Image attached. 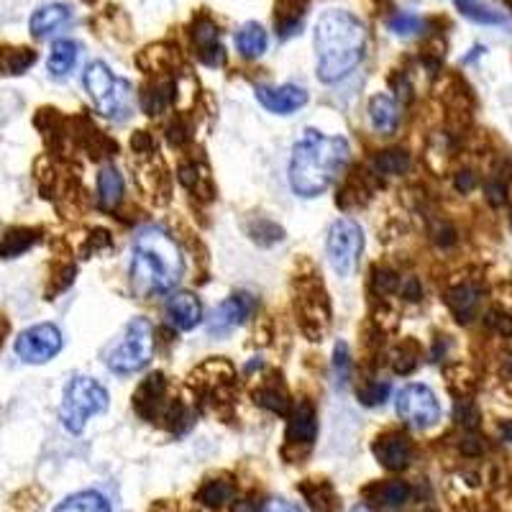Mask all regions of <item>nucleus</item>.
Segmentation results:
<instances>
[{
    "label": "nucleus",
    "mask_w": 512,
    "mask_h": 512,
    "mask_svg": "<svg viewBox=\"0 0 512 512\" xmlns=\"http://www.w3.org/2000/svg\"><path fill=\"white\" fill-rule=\"evenodd\" d=\"M367 49V29L359 18L341 8H328L315 26L320 82H338L359 67Z\"/></svg>",
    "instance_id": "f257e3e1"
},
{
    "label": "nucleus",
    "mask_w": 512,
    "mask_h": 512,
    "mask_svg": "<svg viewBox=\"0 0 512 512\" xmlns=\"http://www.w3.org/2000/svg\"><path fill=\"white\" fill-rule=\"evenodd\" d=\"M349 162V141L308 128L292 149L290 187L300 198H315L333 185Z\"/></svg>",
    "instance_id": "f03ea898"
},
{
    "label": "nucleus",
    "mask_w": 512,
    "mask_h": 512,
    "mask_svg": "<svg viewBox=\"0 0 512 512\" xmlns=\"http://www.w3.org/2000/svg\"><path fill=\"white\" fill-rule=\"evenodd\" d=\"M182 254L177 241L157 226L136 233L131 246V287L136 295L154 297L172 292L182 280Z\"/></svg>",
    "instance_id": "7ed1b4c3"
},
{
    "label": "nucleus",
    "mask_w": 512,
    "mask_h": 512,
    "mask_svg": "<svg viewBox=\"0 0 512 512\" xmlns=\"http://www.w3.org/2000/svg\"><path fill=\"white\" fill-rule=\"evenodd\" d=\"M82 82H85V90L93 98L95 108L103 116L116 118V121H123V118L131 116V111H134V90H131V82L113 75L108 64L90 62L85 75H82Z\"/></svg>",
    "instance_id": "20e7f679"
},
{
    "label": "nucleus",
    "mask_w": 512,
    "mask_h": 512,
    "mask_svg": "<svg viewBox=\"0 0 512 512\" xmlns=\"http://www.w3.org/2000/svg\"><path fill=\"white\" fill-rule=\"evenodd\" d=\"M154 354V326L146 318L128 320L118 341L105 349V364L116 374H134L144 369Z\"/></svg>",
    "instance_id": "39448f33"
},
{
    "label": "nucleus",
    "mask_w": 512,
    "mask_h": 512,
    "mask_svg": "<svg viewBox=\"0 0 512 512\" xmlns=\"http://www.w3.org/2000/svg\"><path fill=\"white\" fill-rule=\"evenodd\" d=\"M108 408V392L100 382L90 377H72L64 387L59 420L70 433H82L88 418L105 413Z\"/></svg>",
    "instance_id": "423d86ee"
},
{
    "label": "nucleus",
    "mask_w": 512,
    "mask_h": 512,
    "mask_svg": "<svg viewBox=\"0 0 512 512\" xmlns=\"http://www.w3.org/2000/svg\"><path fill=\"white\" fill-rule=\"evenodd\" d=\"M361 249H364V231H361V226L356 221H351V218H338L328 228L326 254L338 277H351L354 274Z\"/></svg>",
    "instance_id": "0eeeda50"
},
{
    "label": "nucleus",
    "mask_w": 512,
    "mask_h": 512,
    "mask_svg": "<svg viewBox=\"0 0 512 512\" xmlns=\"http://www.w3.org/2000/svg\"><path fill=\"white\" fill-rule=\"evenodd\" d=\"M397 415L413 428H431L441 418V405L425 384H408L397 392Z\"/></svg>",
    "instance_id": "6e6552de"
},
{
    "label": "nucleus",
    "mask_w": 512,
    "mask_h": 512,
    "mask_svg": "<svg viewBox=\"0 0 512 512\" xmlns=\"http://www.w3.org/2000/svg\"><path fill=\"white\" fill-rule=\"evenodd\" d=\"M59 351H62V331L54 323L31 326L16 338V354L26 364H47Z\"/></svg>",
    "instance_id": "1a4fd4ad"
},
{
    "label": "nucleus",
    "mask_w": 512,
    "mask_h": 512,
    "mask_svg": "<svg viewBox=\"0 0 512 512\" xmlns=\"http://www.w3.org/2000/svg\"><path fill=\"white\" fill-rule=\"evenodd\" d=\"M192 44H195V54L208 67H221L226 62V49L221 44V29L210 16L195 18L192 24Z\"/></svg>",
    "instance_id": "9d476101"
},
{
    "label": "nucleus",
    "mask_w": 512,
    "mask_h": 512,
    "mask_svg": "<svg viewBox=\"0 0 512 512\" xmlns=\"http://www.w3.org/2000/svg\"><path fill=\"white\" fill-rule=\"evenodd\" d=\"M256 100L267 108L269 113H280V116H290V113L300 111L308 103V93L297 85H280V88H267L259 85L256 88Z\"/></svg>",
    "instance_id": "9b49d317"
},
{
    "label": "nucleus",
    "mask_w": 512,
    "mask_h": 512,
    "mask_svg": "<svg viewBox=\"0 0 512 512\" xmlns=\"http://www.w3.org/2000/svg\"><path fill=\"white\" fill-rule=\"evenodd\" d=\"M251 313V297L249 295H231L223 300L208 320V333L210 336H226L233 328L244 323L246 315Z\"/></svg>",
    "instance_id": "f8f14e48"
},
{
    "label": "nucleus",
    "mask_w": 512,
    "mask_h": 512,
    "mask_svg": "<svg viewBox=\"0 0 512 512\" xmlns=\"http://www.w3.org/2000/svg\"><path fill=\"white\" fill-rule=\"evenodd\" d=\"M374 456H377V461L384 469L400 472V469H405L410 464L413 446H410V438L402 436V433H384L374 443Z\"/></svg>",
    "instance_id": "ddd939ff"
},
{
    "label": "nucleus",
    "mask_w": 512,
    "mask_h": 512,
    "mask_svg": "<svg viewBox=\"0 0 512 512\" xmlns=\"http://www.w3.org/2000/svg\"><path fill=\"white\" fill-rule=\"evenodd\" d=\"M167 318L177 331H190L203 320V303L192 292H175L167 300Z\"/></svg>",
    "instance_id": "4468645a"
},
{
    "label": "nucleus",
    "mask_w": 512,
    "mask_h": 512,
    "mask_svg": "<svg viewBox=\"0 0 512 512\" xmlns=\"http://www.w3.org/2000/svg\"><path fill=\"white\" fill-rule=\"evenodd\" d=\"M318 436V420H315V408L310 402H300L295 413L290 415L287 425V443L290 446H310Z\"/></svg>",
    "instance_id": "2eb2a0df"
},
{
    "label": "nucleus",
    "mask_w": 512,
    "mask_h": 512,
    "mask_svg": "<svg viewBox=\"0 0 512 512\" xmlns=\"http://www.w3.org/2000/svg\"><path fill=\"white\" fill-rule=\"evenodd\" d=\"M70 18H72L70 6H64V3H49V6L36 8L34 16L29 18V29L36 39H44V36L62 29Z\"/></svg>",
    "instance_id": "dca6fc26"
},
{
    "label": "nucleus",
    "mask_w": 512,
    "mask_h": 512,
    "mask_svg": "<svg viewBox=\"0 0 512 512\" xmlns=\"http://www.w3.org/2000/svg\"><path fill=\"white\" fill-rule=\"evenodd\" d=\"M164 400V377L162 374H152L139 387V392L134 395V408L139 410V415H144L146 420L157 418V410Z\"/></svg>",
    "instance_id": "f3484780"
},
{
    "label": "nucleus",
    "mask_w": 512,
    "mask_h": 512,
    "mask_svg": "<svg viewBox=\"0 0 512 512\" xmlns=\"http://www.w3.org/2000/svg\"><path fill=\"white\" fill-rule=\"evenodd\" d=\"M77 57H80V44L72 39H59L54 41L52 52H49V75L57 77V80H64L70 75L72 67L77 64Z\"/></svg>",
    "instance_id": "a211bd4d"
},
{
    "label": "nucleus",
    "mask_w": 512,
    "mask_h": 512,
    "mask_svg": "<svg viewBox=\"0 0 512 512\" xmlns=\"http://www.w3.org/2000/svg\"><path fill=\"white\" fill-rule=\"evenodd\" d=\"M308 8V0H277V13H274V24L277 34L285 39L292 36L297 29H303V16Z\"/></svg>",
    "instance_id": "6ab92c4d"
},
{
    "label": "nucleus",
    "mask_w": 512,
    "mask_h": 512,
    "mask_svg": "<svg viewBox=\"0 0 512 512\" xmlns=\"http://www.w3.org/2000/svg\"><path fill=\"white\" fill-rule=\"evenodd\" d=\"M267 47H269L267 31H264L262 24H256V21L244 24L239 29V34H236V49H239L241 57L246 59L262 57V54L267 52Z\"/></svg>",
    "instance_id": "aec40b11"
},
{
    "label": "nucleus",
    "mask_w": 512,
    "mask_h": 512,
    "mask_svg": "<svg viewBox=\"0 0 512 512\" xmlns=\"http://www.w3.org/2000/svg\"><path fill=\"white\" fill-rule=\"evenodd\" d=\"M369 121L379 134H392L397 128V121H400L395 100L390 95H374L372 103H369Z\"/></svg>",
    "instance_id": "412c9836"
},
{
    "label": "nucleus",
    "mask_w": 512,
    "mask_h": 512,
    "mask_svg": "<svg viewBox=\"0 0 512 512\" xmlns=\"http://www.w3.org/2000/svg\"><path fill=\"white\" fill-rule=\"evenodd\" d=\"M479 303H482V292L474 285H461L448 292V308L454 310L461 323H469L477 315Z\"/></svg>",
    "instance_id": "4be33fe9"
},
{
    "label": "nucleus",
    "mask_w": 512,
    "mask_h": 512,
    "mask_svg": "<svg viewBox=\"0 0 512 512\" xmlns=\"http://www.w3.org/2000/svg\"><path fill=\"white\" fill-rule=\"evenodd\" d=\"M123 200V177L116 167H105L98 175V203L103 210H116Z\"/></svg>",
    "instance_id": "5701e85b"
},
{
    "label": "nucleus",
    "mask_w": 512,
    "mask_h": 512,
    "mask_svg": "<svg viewBox=\"0 0 512 512\" xmlns=\"http://www.w3.org/2000/svg\"><path fill=\"white\" fill-rule=\"evenodd\" d=\"M300 492H303V497L308 500V505L313 507V512H336L338 510V497L326 479H308V482L300 487Z\"/></svg>",
    "instance_id": "b1692460"
},
{
    "label": "nucleus",
    "mask_w": 512,
    "mask_h": 512,
    "mask_svg": "<svg viewBox=\"0 0 512 512\" xmlns=\"http://www.w3.org/2000/svg\"><path fill=\"white\" fill-rule=\"evenodd\" d=\"M36 241H39V228H26V226L11 228V231L0 239V256H3V259L21 256L24 251H29Z\"/></svg>",
    "instance_id": "393cba45"
},
{
    "label": "nucleus",
    "mask_w": 512,
    "mask_h": 512,
    "mask_svg": "<svg viewBox=\"0 0 512 512\" xmlns=\"http://www.w3.org/2000/svg\"><path fill=\"white\" fill-rule=\"evenodd\" d=\"M34 62H36L34 49L0 44V72H3V75H24Z\"/></svg>",
    "instance_id": "a878e982"
},
{
    "label": "nucleus",
    "mask_w": 512,
    "mask_h": 512,
    "mask_svg": "<svg viewBox=\"0 0 512 512\" xmlns=\"http://www.w3.org/2000/svg\"><path fill=\"white\" fill-rule=\"evenodd\" d=\"M54 512H111V505H108V500L100 492L85 489V492L67 497Z\"/></svg>",
    "instance_id": "bb28decb"
},
{
    "label": "nucleus",
    "mask_w": 512,
    "mask_h": 512,
    "mask_svg": "<svg viewBox=\"0 0 512 512\" xmlns=\"http://www.w3.org/2000/svg\"><path fill=\"white\" fill-rule=\"evenodd\" d=\"M454 3L466 18H472V21H477V24H487V26L505 24V16L497 13L495 8H489L487 3H482V0H454Z\"/></svg>",
    "instance_id": "cd10ccee"
},
{
    "label": "nucleus",
    "mask_w": 512,
    "mask_h": 512,
    "mask_svg": "<svg viewBox=\"0 0 512 512\" xmlns=\"http://www.w3.org/2000/svg\"><path fill=\"white\" fill-rule=\"evenodd\" d=\"M231 497H233V484L223 482V479H210V482H205V487L200 489V500H203V505L208 507L226 505Z\"/></svg>",
    "instance_id": "c85d7f7f"
},
{
    "label": "nucleus",
    "mask_w": 512,
    "mask_h": 512,
    "mask_svg": "<svg viewBox=\"0 0 512 512\" xmlns=\"http://www.w3.org/2000/svg\"><path fill=\"white\" fill-rule=\"evenodd\" d=\"M410 159L405 152H384L374 159V172L377 175H402L408 169Z\"/></svg>",
    "instance_id": "c756f323"
},
{
    "label": "nucleus",
    "mask_w": 512,
    "mask_h": 512,
    "mask_svg": "<svg viewBox=\"0 0 512 512\" xmlns=\"http://www.w3.org/2000/svg\"><path fill=\"white\" fill-rule=\"evenodd\" d=\"M256 402H259L262 408L272 410V413L277 415H287V410H290L287 395L280 390V387H264V390L256 395Z\"/></svg>",
    "instance_id": "7c9ffc66"
},
{
    "label": "nucleus",
    "mask_w": 512,
    "mask_h": 512,
    "mask_svg": "<svg viewBox=\"0 0 512 512\" xmlns=\"http://www.w3.org/2000/svg\"><path fill=\"white\" fill-rule=\"evenodd\" d=\"M408 497H410V487L405 482H387L382 489H379V502H384V505H390V507L408 502Z\"/></svg>",
    "instance_id": "2f4dec72"
},
{
    "label": "nucleus",
    "mask_w": 512,
    "mask_h": 512,
    "mask_svg": "<svg viewBox=\"0 0 512 512\" xmlns=\"http://www.w3.org/2000/svg\"><path fill=\"white\" fill-rule=\"evenodd\" d=\"M423 29V18L415 16V13H397V16L390 18V31L400 36L418 34Z\"/></svg>",
    "instance_id": "473e14b6"
},
{
    "label": "nucleus",
    "mask_w": 512,
    "mask_h": 512,
    "mask_svg": "<svg viewBox=\"0 0 512 512\" xmlns=\"http://www.w3.org/2000/svg\"><path fill=\"white\" fill-rule=\"evenodd\" d=\"M387 395H390V384L387 382H369L367 387H361L359 390V400L364 402V405H369V408L382 405V402L387 400Z\"/></svg>",
    "instance_id": "72a5a7b5"
},
{
    "label": "nucleus",
    "mask_w": 512,
    "mask_h": 512,
    "mask_svg": "<svg viewBox=\"0 0 512 512\" xmlns=\"http://www.w3.org/2000/svg\"><path fill=\"white\" fill-rule=\"evenodd\" d=\"M349 346L346 344H338L336 346V359H333V369H336V377L338 382H346L349 379Z\"/></svg>",
    "instance_id": "f704fd0d"
},
{
    "label": "nucleus",
    "mask_w": 512,
    "mask_h": 512,
    "mask_svg": "<svg viewBox=\"0 0 512 512\" xmlns=\"http://www.w3.org/2000/svg\"><path fill=\"white\" fill-rule=\"evenodd\" d=\"M374 285H377L379 292H392L397 287V277L390 272V269H382V272H377V277H374Z\"/></svg>",
    "instance_id": "c9c22d12"
},
{
    "label": "nucleus",
    "mask_w": 512,
    "mask_h": 512,
    "mask_svg": "<svg viewBox=\"0 0 512 512\" xmlns=\"http://www.w3.org/2000/svg\"><path fill=\"white\" fill-rule=\"evenodd\" d=\"M259 512H300V507H295L287 500H269Z\"/></svg>",
    "instance_id": "e433bc0d"
},
{
    "label": "nucleus",
    "mask_w": 512,
    "mask_h": 512,
    "mask_svg": "<svg viewBox=\"0 0 512 512\" xmlns=\"http://www.w3.org/2000/svg\"><path fill=\"white\" fill-rule=\"evenodd\" d=\"M487 198L492 205H502L505 203V187H502L500 182H492V185L487 187Z\"/></svg>",
    "instance_id": "4c0bfd02"
},
{
    "label": "nucleus",
    "mask_w": 512,
    "mask_h": 512,
    "mask_svg": "<svg viewBox=\"0 0 512 512\" xmlns=\"http://www.w3.org/2000/svg\"><path fill=\"white\" fill-rule=\"evenodd\" d=\"M489 326H497V328H500V331L512 333V320L507 318V315L492 313V315H489Z\"/></svg>",
    "instance_id": "58836bf2"
},
{
    "label": "nucleus",
    "mask_w": 512,
    "mask_h": 512,
    "mask_svg": "<svg viewBox=\"0 0 512 512\" xmlns=\"http://www.w3.org/2000/svg\"><path fill=\"white\" fill-rule=\"evenodd\" d=\"M474 185H477V177H474L472 172H461V175L456 177V187H459V190L469 192Z\"/></svg>",
    "instance_id": "ea45409f"
},
{
    "label": "nucleus",
    "mask_w": 512,
    "mask_h": 512,
    "mask_svg": "<svg viewBox=\"0 0 512 512\" xmlns=\"http://www.w3.org/2000/svg\"><path fill=\"white\" fill-rule=\"evenodd\" d=\"M405 295H408V300H418V297H420L418 280H413V277H410V280H408V287H405Z\"/></svg>",
    "instance_id": "a19ab883"
},
{
    "label": "nucleus",
    "mask_w": 512,
    "mask_h": 512,
    "mask_svg": "<svg viewBox=\"0 0 512 512\" xmlns=\"http://www.w3.org/2000/svg\"><path fill=\"white\" fill-rule=\"evenodd\" d=\"M8 318L3 313H0V346H3V341H6V336H8Z\"/></svg>",
    "instance_id": "79ce46f5"
},
{
    "label": "nucleus",
    "mask_w": 512,
    "mask_h": 512,
    "mask_svg": "<svg viewBox=\"0 0 512 512\" xmlns=\"http://www.w3.org/2000/svg\"><path fill=\"white\" fill-rule=\"evenodd\" d=\"M502 438H505L507 443H512V420H507V423H502Z\"/></svg>",
    "instance_id": "37998d69"
},
{
    "label": "nucleus",
    "mask_w": 512,
    "mask_h": 512,
    "mask_svg": "<svg viewBox=\"0 0 512 512\" xmlns=\"http://www.w3.org/2000/svg\"><path fill=\"white\" fill-rule=\"evenodd\" d=\"M351 512H374V510H372V507H367V505H356Z\"/></svg>",
    "instance_id": "c03bdc74"
},
{
    "label": "nucleus",
    "mask_w": 512,
    "mask_h": 512,
    "mask_svg": "<svg viewBox=\"0 0 512 512\" xmlns=\"http://www.w3.org/2000/svg\"><path fill=\"white\" fill-rule=\"evenodd\" d=\"M505 3H507V6H510V8H512V0H505Z\"/></svg>",
    "instance_id": "a18cd8bd"
},
{
    "label": "nucleus",
    "mask_w": 512,
    "mask_h": 512,
    "mask_svg": "<svg viewBox=\"0 0 512 512\" xmlns=\"http://www.w3.org/2000/svg\"><path fill=\"white\" fill-rule=\"evenodd\" d=\"M85 3H95V0H85Z\"/></svg>",
    "instance_id": "49530a36"
}]
</instances>
